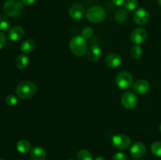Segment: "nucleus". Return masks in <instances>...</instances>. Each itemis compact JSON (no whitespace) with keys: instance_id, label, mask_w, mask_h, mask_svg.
<instances>
[{"instance_id":"1","label":"nucleus","mask_w":161,"mask_h":160,"mask_svg":"<svg viewBox=\"0 0 161 160\" xmlns=\"http://www.w3.org/2000/svg\"><path fill=\"white\" fill-rule=\"evenodd\" d=\"M3 11L7 17H19L24 11V4L21 0H7L3 5Z\"/></svg>"},{"instance_id":"2","label":"nucleus","mask_w":161,"mask_h":160,"mask_svg":"<svg viewBox=\"0 0 161 160\" xmlns=\"http://www.w3.org/2000/svg\"><path fill=\"white\" fill-rule=\"evenodd\" d=\"M37 90L36 84L31 81H23L16 88L17 95L21 99H28L33 97Z\"/></svg>"},{"instance_id":"3","label":"nucleus","mask_w":161,"mask_h":160,"mask_svg":"<svg viewBox=\"0 0 161 160\" xmlns=\"http://www.w3.org/2000/svg\"><path fill=\"white\" fill-rule=\"evenodd\" d=\"M69 47L72 53L76 56H83L87 51L86 39L82 35L72 38L69 42Z\"/></svg>"},{"instance_id":"4","label":"nucleus","mask_w":161,"mask_h":160,"mask_svg":"<svg viewBox=\"0 0 161 160\" xmlns=\"http://www.w3.org/2000/svg\"><path fill=\"white\" fill-rule=\"evenodd\" d=\"M106 17V13L103 7L100 6H94L86 11V17L91 23H100L103 21Z\"/></svg>"},{"instance_id":"5","label":"nucleus","mask_w":161,"mask_h":160,"mask_svg":"<svg viewBox=\"0 0 161 160\" xmlns=\"http://www.w3.org/2000/svg\"><path fill=\"white\" fill-rule=\"evenodd\" d=\"M112 144L118 150H126L131 144V140L125 134H116L112 138Z\"/></svg>"},{"instance_id":"6","label":"nucleus","mask_w":161,"mask_h":160,"mask_svg":"<svg viewBox=\"0 0 161 160\" xmlns=\"http://www.w3.org/2000/svg\"><path fill=\"white\" fill-rule=\"evenodd\" d=\"M116 83L119 88L122 89H128L133 83V76L128 72H121L116 75Z\"/></svg>"},{"instance_id":"7","label":"nucleus","mask_w":161,"mask_h":160,"mask_svg":"<svg viewBox=\"0 0 161 160\" xmlns=\"http://www.w3.org/2000/svg\"><path fill=\"white\" fill-rule=\"evenodd\" d=\"M121 102L123 106L127 109H133L138 103L137 96L134 93L125 92L121 97Z\"/></svg>"},{"instance_id":"8","label":"nucleus","mask_w":161,"mask_h":160,"mask_svg":"<svg viewBox=\"0 0 161 160\" xmlns=\"http://www.w3.org/2000/svg\"><path fill=\"white\" fill-rule=\"evenodd\" d=\"M134 21L138 25H144L149 19V13L145 8H138L133 15Z\"/></svg>"},{"instance_id":"9","label":"nucleus","mask_w":161,"mask_h":160,"mask_svg":"<svg viewBox=\"0 0 161 160\" xmlns=\"http://www.w3.org/2000/svg\"><path fill=\"white\" fill-rule=\"evenodd\" d=\"M147 31L144 28H137L132 31L130 35V40L135 45H140L143 43L147 39Z\"/></svg>"},{"instance_id":"10","label":"nucleus","mask_w":161,"mask_h":160,"mask_svg":"<svg viewBox=\"0 0 161 160\" xmlns=\"http://www.w3.org/2000/svg\"><path fill=\"white\" fill-rule=\"evenodd\" d=\"M105 62L106 66L110 68H116L122 63V58L118 53H111L107 55L105 59Z\"/></svg>"},{"instance_id":"11","label":"nucleus","mask_w":161,"mask_h":160,"mask_svg":"<svg viewBox=\"0 0 161 160\" xmlns=\"http://www.w3.org/2000/svg\"><path fill=\"white\" fill-rule=\"evenodd\" d=\"M149 89H150V84L146 79L138 80L133 85L134 91L137 94H140V95L146 94V93L149 92Z\"/></svg>"},{"instance_id":"12","label":"nucleus","mask_w":161,"mask_h":160,"mask_svg":"<svg viewBox=\"0 0 161 160\" xmlns=\"http://www.w3.org/2000/svg\"><path fill=\"white\" fill-rule=\"evenodd\" d=\"M146 147L143 143L136 142L131 146L130 153L134 158H140L146 154Z\"/></svg>"},{"instance_id":"13","label":"nucleus","mask_w":161,"mask_h":160,"mask_svg":"<svg viewBox=\"0 0 161 160\" xmlns=\"http://www.w3.org/2000/svg\"><path fill=\"white\" fill-rule=\"evenodd\" d=\"M85 9L83 5L81 4H74L71 6L69 9V15L72 19L75 20H81L84 16Z\"/></svg>"},{"instance_id":"14","label":"nucleus","mask_w":161,"mask_h":160,"mask_svg":"<svg viewBox=\"0 0 161 160\" xmlns=\"http://www.w3.org/2000/svg\"><path fill=\"white\" fill-rule=\"evenodd\" d=\"M102 56V49L97 45H91L87 49V57L92 62H97Z\"/></svg>"},{"instance_id":"15","label":"nucleus","mask_w":161,"mask_h":160,"mask_svg":"<svg viewBox=\"0 0 161 160\" xmlns=\"http://www.w3.org/2000/svg\"><path fill=\"white\" fill-rule=\"evenodd\" d=\"M25 35V30L20 26H14L8 32V37L12 41H18Z\"/></svg>"},{"instance_id":"16","label":"nucleus","mask_w":161,"mask_h":160,"mask_svg":"<svg viewBox=\"0 0 161 160\" xmlns=\"http://www.w3.org/2000/svg\"><path fill=\"white\" fill-rule=\"evenodd\" d=\"M30 156L33 160H45L47 158V152L42 147L36 146L30 151Z\"/></svg>"},{"instance_id":"17","label":"nucleus","mask_w":161,"mask_h":160,"mask_svg":"<svg viewBox=\"0 0 161 160\" xmlns=\"http://www.w3.org/2000/svg\"><path fill=\"white\" fill-rule=\"evenodd\" d=\"M35 47H36L35 41L31 39H27L20 45V50L22 53L27 54V53H31L34 50Z\"/></svg>"},{"instance_id":"18","label":"nucleus","mask_w":161,"mask_h":160,"mask_svg":"<svg viewBox=\"0 0 161 160\" xmlns=\"http://www.w3.org/2000/svg\"><path fill=\"white\" fill-rule=\"evenodd\" d=\"M129 11L127 10L125 8H120L118 9L115 14V18L118 23L123 24L128 20Z\"/></svg>"},{"instance_id":"19","label":"nucleus","mask_w":161,"mask_h":160,"mask_svg":"<svg viewBox=\"0 0 161 160\" xmlns=\"http://www.w3.org/2000/svg\"><path fill=\"white\" fill-rule=\"evenodd\" d=\"M17 150L20 153H27L31 151V144L26 140H20L17 143Z\"/></svg>"},{"instance_id":"20","label":"nucleus","mask_w":161,"mask_h":160,"mask_svg":"<svg viewBox=\"0 0 161 160\" xmlns=\"http://www.w3.org/2000/svg\"><path fill=\"white\" fill-rule=\"evenodd\" d=\"M28 61H29L28 57L26 55H25V53L19 55L17 57V59H16V66L20 70H23V69H25L28 66Z\"/></svg>"},{"instance_id":"21","label":"nucleus","mask_w":161,"mask_h":160,"mask_svg":"<svg viewBox=\"0 0 161 160\" xmlns=\"http://www.w3.org/2000/svg\"><path fill=\"white\" fill-rule=\"evenodd\" d=\"M130 53L134 59H139L142 55V49L139 45H135L131 47Z\"/></svg>"},{"instance_id":"22","label":"nucleus","mask_w":161,"mask_h":160,"mask_svg":"<svg viewBox=\"0 0 161 160\" xmlns=\"http://www.w3.org/2000/svg\"><path fill=\"white\" fill-rule=\"evenodd\" d=\"M77 160H93L92 154L87 150H81L78 152Z\"/></svg>"},{"instance_id":"23","label":"nucleus","mask_w":161,"mask_h":160,"mask_svg":"<svg viewBox=\"0 0 161 160\" xmlns=\"http://www.w3.org/2000/svg\"><path fill=\"white\" fill-rule=\"evenodd\" d=\"M9 27V20L7 16L0 14V30L6 31Z\"/></svg>"},{"instance_id":"24","label":"nucleus","mask_w":161,"mask_h":160,"mask_svg":"<svg viewBox=\"0 0 161 160\" xmlns=\"http://www.w3.org/2000/svg\"><path fill=\"white\" fill-rule=\"evenodd\" d=\"M151 152L155 156L161 157V141H156L152 144Z\"/></svg>"},{"instance_id":"25","label":"nucleus","mask_w":161,"mask_h":160,"mask_svg":"<svg viewBox=\"0 0 161 160\" xmlns=\"http://www.w3.org/2000/svg\"><path fill=\"white\" fill-rule=\"evenodd\" d=\"M138 5V0H127L125 2V5H124L125 7L124 8L128 11H133L136 9Z\"/></svg>"},{"instance_id":"26","label":"nucleus","mask_w":161,"mask_h":160,"mask_svg":"<svg viewBox=\"0 0 161 160\" xmlns=\"http://www.w3.org/2000/svg\"><path fill=\"white\" fill-rule=\"evenodd\" d=\"M5 101H6V104L8 105V106H15L17 103H18V99H17V97H15L14 95H8L7 97L5 99Z\"/></svg>"},{"instance_id":"27","label":"nucleus","mask_w":161,"mask_h":160,"mask_svg":"<svg viewBox=\"0 0 161 160\" xmlns=\"http://www.w3.org/2000/svg\"><path fill=\"white\" fill-rule=\"evenodd\" d=\"M93 35H94V31H93V29L91 27H86V28H83V31H82V36H83L85 39H91L93 36Z\"/></svg>"},{"instance_id":"28","label":"nucleus","mask_w":161,"mask_h":160,"mask_svg":"<svg viewBox=\"0 0 161 160\" xmlns=\"http://www.w3.org/2000/svg\"><path fill=\"white\" fill-rule=\"evenodd\" d=\"M113 160H127V157L122 152H116L113 155Z\"/></svg>"},{"instance_id":"29","label":"nucleus","mask_w":161,"mask_h":160,"mask_svg":"<svg viewBox=\"0 0 161 160\" xmlns=\"http://www.w3.org/2000/svg\"><path fill=\"white\" fill-rule=\"evenodd\" d=\"M6 42V38L3 33L0 32V50L3 48Z\"/></svg>"},{"instance_id":"30","label":"nucleus","mask_w":161,"mask_h":160,"mask_svg":"<svg viewBox=\"0 0 161 160\" xmlns=\"http://www.w3.org/2000/svg\"><path fill=\"white\" fill-rule=\"evenodd\" d=\"M21 2L25 6H31L36 3V0H21Z\"/></svg>"},{"instance_id":"31","label":"nucleus","mask_w":161,"mask_h":160,"mask_svg":"<svg viewBox=\"0 0 161 160\" xmlns=\"http://www.w3.org/2000/svg\"><path fill=\"white\" fill-rule=\"evenodd\" d=\"M125 0H113V3L115 6H120L124 3Z\"/></svg>"},{"instance_id":"32","label":"nucleus","mask_w":161,"mask_h":160,"mask_svg":"<svg viewBox=\"0 0 161 160\" xmlns=\"http://www.w3.org/2000/svg\"><path fill=\"white\" fill-rule=\"evenodd\" d=\"M95 160H106V159H105V158H104V157L99 156V157H97V158H96Z\"/></svg>"},{"instance_id":"33","label":"nucleus","mask_w":161,"mask_h":160,"mask_svg":"<svg viewBox=\"0 0 161 160\" xmlns=\"http://www.w3.org/2000/svg\"><path fill=\"white\" fill-rule=\"evenodd\" d=\"M157 2H158V4H159V6H160V7H161V0H157Z\"/></svg>"},{"instance_id":"34","label":"nucleus","mask_w":161,"mask_h":160,"mask_svg":"<svg viewBox=\"0 0 161 160\" xmlns=\"http://www.w3.org/2000/svg\"><path fill=\"white\" fill-rule=\"evenodd\" d=\"M160 131L161 132V124H160Z\"/></svg>"},{"instance_id":"35","label":"nucleus","mask_w":161,"mask_h":160,"mask_svg":"<svg viewBox=\"0 0 161 160\" xmlns=\"http://www.w3.org/2000/svg\"><path fill=\"white\" fill-rule=\"evenodd\" d=\"M0 160H4V159H3V158H0Z\"/></svg>"},{"instance_id":"36","label":"nucleus","mask_w":161,"mask_h":160,"mask_svg":"<svg viewBox=\"0 0 161 160\" xmlns=\"http://www.w3.org/2000/svg\"><path fill=\"white\" fill-rule=\"evenodd\" d=\"M68 160H73V159H68Z\"/></svg>"}]
</instances>
